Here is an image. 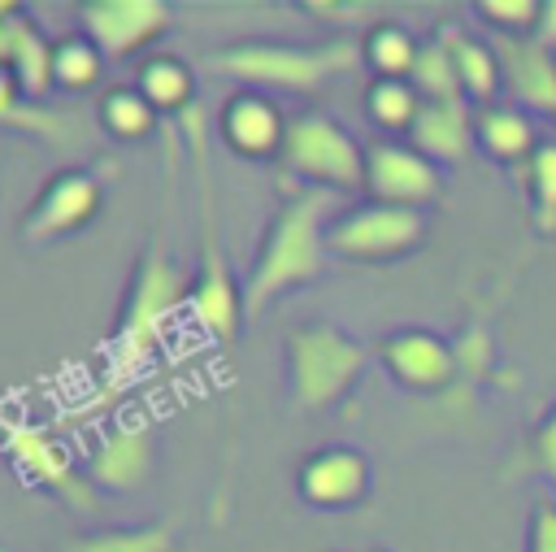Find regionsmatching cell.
I'll list each match as a JSON object with an SVG mask.
<instances>
[{
  "instance_id": "ac0fdd59",
  "label": "cell",
  "mask_w": 556,
  "mask_h": 552,
  "mask_svg": "<svg viewBox=\"0 0 556 552\" xmlns=\"http://www.w3.org/2000/svg\"><path fill=\"white\" fill-rule=\"evenodd\" d=\"M473 139L478 148L495 161V165H513V170H526V161L539 152V126L526 109L517 104H491V109H478L473 113Z\"/></svg>"
},
{
  "instance_id": "4dcf8cb0",
  "label": "cell",
  "mask_w": 556,
  "mask_h": 552,
  "mask_svg": "<svg viewBox=\"0 0 556 552\" xmlns=\"http://www.w3.org/2000/svg\"><path fill=\"white\" fill-rule=\"evenodd\" d=\"M526 552H556V500H539L526 522Z\"/></svg>"
},
{
  "instance_id": "8992f818",
  "label": "cell",
  "mask_w": 556,
  "mask_h": 552,
  "mask_svg": "<svg viewBox=\"0 0 556 552\" xmlns=\"http://www.w3.org/2000/svg\"><path fill=\"white\" fill-rule=\"evenodd\" d=\"M278 165L317 191H361L365 148L326 113H300L287 122Z\"/></svg>"
},
{
  "instance_id": "4fadbf2b",
  "label": "cell",
  "mask_w": 556,
  "mask_h": 552,
  "mask_svg": "<svg viewBox=\"0 0 556 552\" xmlns=\"http://www.w3.org/2000/svg\"><path fill=\"white\" fill-rule=\"evenodd\" d=\"M504 87L517 109L530 117H556V52L543 48L534 35L526 39H495Z\"/></svg>"
},
{
  "instance_id": "7c38bea8",
  "label": "cell",
  "mask_w": 556,
  "mask_h": 552,
  "mask_svg": "<svg viewBox=\"0 0 556 552\" xmlns=\"http://www.w3.org/2000/svg\"><path fill=\"white\" fill-rule=\"evenodd\" d=\"M378 356H382L387 374L400 387H408V391H443L456 378V369H460L456 365V348L443 335L417 330V326L387 335L382 348H378Z\"/></svg>"
},
{
  "instance_id": "1f68e13d",
  "label": "cell",
  "mask_w": 556,
  "mask_h": 552,
  "mask_svg": "<svg viewBox=\"0 0 556 552\" xmlns=\"http://www.w3.org/2000/svg\"><path fill=\"white\" fill-rule=\"evenodd\" d=\"M22 104H26V96H22L17 78H13V70L0 65V126H9V117H13Z\"/></svg>"
},
{
  "instance_id": "ffe728a7",
  "label": "cell",
  "mask_w": 556,
  "mask_h": 552,
  "mask_svg": "<svg viewBox=\"0 0 556 552\" xmlns=\"http://www.w3.org/2000/svg\"><path fill=\"white\" fill-rule=\"evenodd\" d=\"M9 70L22 87V96L35 104L52 91V43L39 35V26L17 13L13 17V48H9Z\"/></svg>"
},
{
  "instance_id": "277c9868",
  "label": "cell",
  "mask_w": 556,
  "mask_h": 552,
  "mask_svg": "<svg viewBox=\"0 0 556 552\" xmlns=\"http://www.w3.org/2000/svg\"><path fill=\"white\" fill-rule=\"evenodd\" d=\"M361 43H235L213 52V70L230 74L248 87H282V91H317L326 78L356 70Z\"/></svg>"
},
{
  "instance_id": "30bf717a",
  "label": "cell",
  "mask_w": 556,
  "mask_h": 552,
  "mask_svg": "<svg viewBox=\"0 0 556 552\" xmlns=\"http://www.w3.org/2000/svg\"><path fill=\"white\" fill-rule=\"evenodd\" d=\"M100 204H104L100 178L91 170H65L43 187V196L22 217V239L26 243H52L61 235H74L100 213Z\"/></svg>"
},
{
  "instance_id": "d4e9b609",
  "label": "cell",
  "mask_w": 556,
  "mask_h": 552,
  "mask_svg": "<svg viewBox=\"0 0 556 552\" xmlns=\"http://www.w3.org/2000/svg\"><path fill=\"white\" fill-rule=\"evenodd\" d=\"M517 174H521V187H526V204H530L534 226L543 235H556V139H543L539 152Z\"/></svg>"
},
{
  "instance_id": "e0dca14e",
  "label": "cell",
  "mask_w": 556,
  "mask_h": 552,
  "mask_svg": "<svg viewBox=\"0 0 556 552\" xmlns=\"http://www.w3.org/2000/svg\"><path fill=\"white\" fill-rule=\"evenodd\" d=\"M152 461H156L152 435L143 426H117L96 448L87 478H91V487H104V491H135L139 482H148Z\"/></svg>"
},
{
  "instance_id": "cb8c5ba5",
  "label": "cell",
  "mask_w": 556,
  "mask_h": 552,
  "mask_svg": "<svg viewBox=\"0 0 556 552\" xmlns=\"http://www.w3.org/2000/svg\"><path fill=\"white\" fill-rule=\"evenodd\" d=\"M417 52H421V43L395 22L374 26L365 35V43H361V57L378 78H408L413 65H417Z\"/></svg>"
},
{
  "instance_id": "7402d4cb",
  "label": "cell",
  "mask_w": 556,
  "mask_h": 552,
  "mask_svg": "<svg viewBox=\"0 0 556 552\" xmlns=\"http://www.w3.org/2000/svg\"><path fill=\"white\" fill-rule=\"evenodd\" d=\"M408 83L417 87V96H421L426 104H439V100H465V91H460V74H456V57H452V43H447L443 30H439L434 39L421 43Z\"/></svg>"
},
{
  "instance_id": "5b68a950",
  "label": "cell",
  "mask_w": 556,
  "mask_h": 552,
  "mask_svg": "<svg viewBox=\"0 0 556 552\" xmlns=\"http://www.w3.org/2000/svg\"><path fill=\"white\" fill-rule=\"evenodd\" d=\"M187 143H191V156H195V191H200V283L191 287V313L195 322L217 339V343H230L235 339V326H239V313H243V296L235 291L230 283V269H226V252H222V239H217V209H213V183H208V152H204V113L200 109H187Z\"/></svg>"
},
{
  "instance_id": "4316f807",
  "label": "cell",
  "mask_w": 556,
  "mask_h": 552,
  "mask_svg": "<svg viewBox=\"0 0 556 552\" xmlns=\"http://www.w3.org/2000/svg\"><path fill=\"white\" fill-rule=\"evenodd\" d=\"M100 122H104V130L117 135V139H143V135H152V126H156V109H152L135 87H113V91L104 96V104H100Z\"/></svg>"
},
{
  "instance_id": "d6986e66",
  "label": "cell",
  "mask_w": 556,
  "mask_h": 552,
  "mask_svg": "<svg viewBox=\"0 0 556 552\" xmlns=\"http://www.w3.org/2000/svg\"><path fill=\"white\" fill-rule=\"evenodd\" d=\"M447 43H452V57H456V74H460V91L469 104L478 109H491L500 104V91H504V65H500V52L495 43L478 39V35H465L456 26H443Z\"/></svg>"
},
{
  "instance_id": "3957f363",
  "label": "cell",
  "mask_w": 556,
  "mask_h": 552,
  "mask_svg": "<svg viewBox=\"0 0 556 552\" xmlns=\"http://www.w3.org/2000/svg\"><path fill=\"white\" fill-rule=\"evenodd\" d=\"M365 365H369V348L330 322H308V326H295L287 335L291 400L304 413L334 409L361 382Z\"/></svg>"
},
{
  "instance_id": "5bb4252c",
  "label": "cell",
  "mask_w": 556,
  "mask_h": 552,
  "mask_svg": "<svg viewBox=\"0 0 556 552\" xmlns=\"http://www.w3.org/2000/svg\"><path fill=\"white\" fill-rule=\"evenodd\" d=\"M300 495L313 509H356L369 495V456L356 448H321L300 465Z\"/></svg>"
},
{
  "instance_id": "f1b7e54d",
  "label": "cell",
  "mask_w": 556,
  "mask_h": 552,
  "mask_svg": "<svg viewBox=\"0 0 556 552\" xmlns=\"http://www.w3.org/2000/svg\"><path fill=\"white\" fill-rule=\"evenodd\" d=\"M174 526H143V530H109L96 539H83L74 552H169Z\"/></svg>"
},
{
  "instance_id": "44dd1931",
  "label": "cell",
  "mask_w": 556,
  "mask_h": 552,
  "mask_svg": "<svg viewBox=\"0 0 556 552\" xmlns=\"http://www.w3.org/2000/svg\"><path fill=\"white\" fill-rule=\"evenodd\" d=\"M135 91L156 109V113H187L191 109V70L178 57H148L139 65Z\"/></svg>"
},
{
  "instance_id": "83f0119b",
  "label": "cell",
  "mask_w": 556,
  "mask_h": 552,
  "mask_svg": "<svg viewBox=\"0 0 556 552\" xmlns=\"http://www.w3.org/2000/svg\"><path fill=\"white\" fill-rule=\"evenodd\" d=\"M473 13L500 35V39H526L539 30L543 0H478Z\"/></svg>"
},
{
  "instance_id": "603a6c76",
  "label": "cell",
  "mask_w": 556,
  "mask_h": 552,
  "mask_svg": "<svg viewBox=\"0 0 556 552\" xmlns=\"http://www.w3.org/2000/svg\"><path fill=\"white\" fill-rule=\"evenodd\" d=\"M421 96L408 78H374V87L365 91V113L374 126L382 130H395V135H408L417 113H421Z\"/></svg>"
},
{
  "instance_id": "52a82bcc",
  "label": "cell",
  "mask_w": 556,
  "mask_h": 552,
  "mask_svg": "<svg viewBox=\"0 0 556 552\" xmlns=\"http://www.w3.org/2000/svg\"><path fill=\"white\" fill-rule=\"evenodd\" d=\"M426 243V217L417 209H395V204H361L348 209L326 226V248L330 256L343 261H400Z\"/></svg>"
},
{
  "instance_id": "8fae6325",
  "label": "cell",
  "mask_w": 556,
  "mask_h": 552,
  "mask_svg": "<svg viewBox=\"0 0 556 552\" xmlns=\"http://www.w3.org/2000/svg\"><path fill=\"white\" fill-rule=\"evenodd\" d=\"M4 452L9 461L39 487H48L52 495H61L65 504L74 509H96V487L91 478H83L74 465H70V452L39 426H9L4 430Z\"/></svg>"
},
{
  "instance_id": "484cf974",
  "label": "cell",
  "mask_w": 556,
  "mask_h": 552,
  "mask_svg": "<svg viewBox=\"0 0 556 552\" xmlns=\"http://www.w3.org/2000/svg\"><path fill=\"white\" fill-rule=\"evenodd\" d=\"M100 70H104V57L87 35H70V39L52 43V87L87 91V87H96Z\"/></svg>"
},
{
  "instance_id": "7a4b0ae2",
  "label": "cell",
  "mask_w": 556,
  "mask_h": 552,
  "mask_svg": "<svg viewBox=\"0 0 556 552\" xmlns=\"http://www.w3.org/2000/svg\"><path fill=\"white\" fill-rule=\"evenodd\" d=\"M191 304V287L182 283V274L174 269V256L165 248V235L152 239V248L143 252L139 261V274H135V287H130V300L122 309V326L109 343V382L113 387H126L130 378H139V369L152 361V352L161 348L165 339V326L169 317Z\"/></svg>"
},
{
  "instance_id": "2e32d148",
  "label": "cell",
  "mask_w": 556,
  "mask_h": 552,
  "mask_svg": "<svg viewBox=\"0 0 556 552\" xmlns=\"http://www.w3.org/2000/svg\"><path fill=\"white\" fill-rule=\"evenodd\" d=\"M408 143L434 161V165H460L478 139H473V109L469 100H439V104H421L413 130H408Z\"/></svg>"
},
{
  "instance_id": "836d02e7",
  "label": "cell",
  "mask_w": 556,
  "mask_h": 552,
  "mask_svg": "<svg viewBox=\"0 0 556 552\" xmlns=\"http://www.w3.org/2000/svg\"><path fill=\"white\" fill-rule=\"evenodd\" d=\"M22 9L17 4H0V65H9V48H13V17Z\"/></svg>"
},
{
  "instance_id": "f546056e",
  "label": "cell",
  "mask_w": 556,
  "mask_h": 552,
  "mask_svg": "<svg viewBox=\"0 0 556 552\" xmlns=\"http://www.w3.org/2000/svg\"><path fill=\"white\" fill-rule=\"evenodd\" d=\"M530 465L556 487V409L530 430Z\"/></svg>"
},
{
  "instance_id": "9a60e30c",
  "label": "cell",
  "mask_w": 556,
  "mask_h": 552,
  "mask_svg": "<svg viewBox=\"0 0 556 552\" xmlns=\"http://www.w3.org/2000/svg\"><path fill=\"white\" fill-rule=\"evenodd\" d=\"M222 139L239 152V156H278L282 139H287V117L278 113V104L261 91H239L222 104Z\"/></svg>"
},
{
  "instance_id": "6da1fadb",
  "label": "cell",
  "mask_w": 556,
  "mask_h": 552,
  "mask_svg": "<svg viewBox=\"0 0 556 552\" xmlns=\"http://www.w3.org/2000/svg\"><path fill=\"white\" fill-rule=\"evenodd\" d=\"M326 213H330V191H317V187L291 196L274 213L261 256L243 287V322H256L278 296H287L300 283H313L326 269V256H330Z\"/></svg>"
},
{
  "instance_id": "ba28073f",
  "label": "cell",
  "mask_w": 556,
  "mask_h": 552,
  "mask_svg": "<svg viewBox=\"0 0 556 552\" xmlns=\"http://www.w3.org/2000/svg\"><path fill=\"white\" fill-rule=\"evenodd\" d=\"M365 191L378 204L395 209H426L443 196V170L426 161L413 143L400 139H378L365 148Z\"/></svg>"
},
{
  "instance_id": "d6a6232c",
  "label": "cell",
  "mask_w": 556,
  "mask_h": 552,
  "mask_svg": "<svg viewBox=\"0 0 556 552\" xmlns=\"http://www.w3.org/2000/svg\"><path fill=\"white\" fill-rule=\"evenodd\" d=\"M534 39H539L543 48H552V52H556V0H543V13H539V30H534Z\"/></svg>"
},
{
  "instance_id": "9c48e42d",
  "label": "cell",
  "mask_w": 556,
  "mask_h": 552,
  "mask_svg": "<svg viewBox=\"0 0 556 552\" xmlns=\"http://www.w3.org/2000/svg\"><path fill=\"white\" fill-rule=\"evenodd\" d=\"M78 17L104 61H126L169 30L174 9L165 0H87Z\"/></svg>"
}]
</instances>
